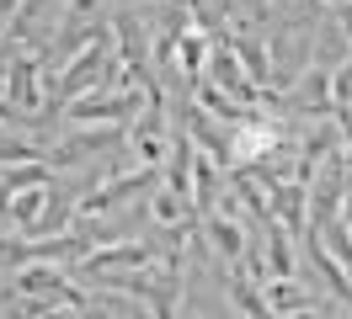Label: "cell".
I'll list each match as a JSON object with an SVG mask.
<instances>
[{"instance_id":"1","label":"cell","mask_w":352,"mask_h":319,"mask_svg":"<svg viewBox=\"0 0 352 319\" xmlns=\"http://www.w3.org/2000/svg\"><path fill=\"white\" fill-rule=\"evenodd\" d=\"M139 112V96H112V102H80V106H69V123H91V117H133Z\"/></svg>"},{"instance_id":"5","label":"cell","mask_w":352,"mask_h":319,"mask_svg":"<svg viewBox=\"0 0 352 319\" xmlns=\"http://www.w3.org/2000/svg\"><path fill=\"white\" fill-rule=\"evenodd\" d=\"M331 245H336V255H342V266H347V272H352V234L331 229Z\"/></svg>"},{"instance_id":"3","label":"cell","mask_w":352,"mask_h":319,"mask_svg":"<svg viewBox=\"0 0 352 319\" xmlns=\"http://www.w3.org/2000/svg\"><path fill=\"white\" fill-rule=\"evenodd\" d=\"M208 239H214V250H219V261H241V224H230L224 213L208 208Z\"/></svg>"},{"instance_id":"6","label":"cell","mask_w":352,"mask_h":319,"mask_svg":"<svg viewBox=\"0 0 352 319\" xmlns=\"http://www.w3.org/2000/svg\"><path fill=\"white\" fill-rule=\"evenodd\" d=\"M347 224H352V191H347Z\"/></svg>"},{"instance_id":"4","label":"cell","mask_w":352,"mask_h":319,"mask_svg":"<svg viewBox=\"0 0 352 319\" xmlns=\"http://www.w3.org/2000/svg\"><path fill=\"white\" fill-rule=\"evenodd\" d=\"M102 59H107V48H102V38L91 43V54L80 64H75V69H69L65 80H59V96H80V85L91 80V75H96V69H102Z\"/></svg>"},{"instance_id":"2","label":"cell","mask_w":352,"mask_h":319,"mask_svg":"<svg viewBox=\"0 0 352 319\" xmlns=\"http://www.w3.org/2000/svg\"><path fill=\"white\" fill-rule=\"evenodd\" d=\"M32 75H38V59H16V69H11V85H6V106H38V85H32Z\"/></svg>"}]
</instances>
